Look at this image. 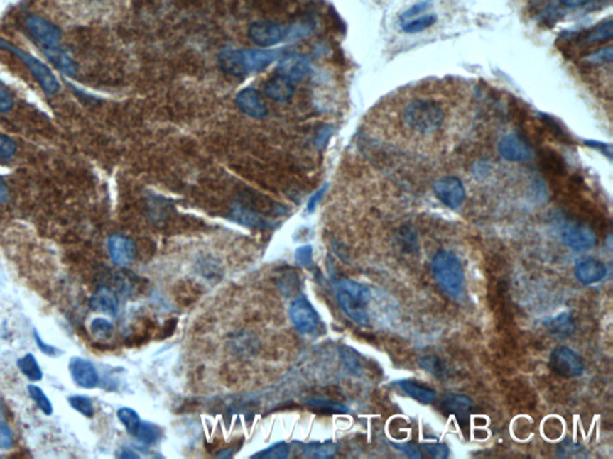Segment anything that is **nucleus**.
Masks as SVG:
<instances>
[{
    "label": "nucleus",
    "mask_w": 613,
    "mask_h": 459,
    "mask_svg": "<svg viewBox=\"0 0 613 459\" xmlns=\"http://www.w3.org/2000/svg\"><path fill=\"white\" fill-rule=\"evenodd\" d=\"M232 213V218L235 219V221L247 226V228H267L273 225L266 219H264L263 216L258 213L247 209L246 206L240 205V204H235Z\"/></svg>",
    "instance_id": "obj_23"
},
{
    "label": "nucleus",
    "mask_w": 613,
    "mask_h": 459,
    "mask_svg": "<svg viewBox=\"0 0 613 459\" xmlns=\"http://www.w3.org/2000/svg\"><path fill=\"white\" fill-rule=\"evenodd\" d=\"M541 163L546 170L553 174L562 175L565 171V160L558 155V152L545 148L541 152Z\"/></svg>",
    "instance_id": "obj_27"
},
{
    "label": "nucleus",
    "mask_w": 613,
    "mask_h": 459,
    "mask_svg": "<svg viewBox=\"0 0 613 459\" xmlns=\"http://www.w3.org/2000/svg\"><path fill=\"white\" fill-rule=\"evenodd\" d=\"M70 373L73 380L84 389H94L99 384V373L90 361L73 357L70 360Z\"/></svg>",
    "instance_id": "obj_17"
},
{
    "label": "nucleus",
    "mask_w": 613,
    "mask_h": 459,
    "mask_svg": "<svg viewBox=\"0 0 613 459\" xmlns=\"http://www.w3.org/2000/svg\"><path fill=\"white\" fill-rule=\"evenodd\" d=\"M558 451L560 453L558 455L560 457H585V451H583V448L580 446L579 444H575V443H572V441H564L563 444L560 445V448H558Z\"/></svg>",
    "instance_id": "obj_44"
},
{
    "label": "nucleus",
    "mask_w": 613,
    "mask_h": 459,
    "mask_svg": "<svg viewBox=\"0 0 613 459\" xmlns=\"http://www.w3.org/2000/svg\"><path fill=\"white\" fill-rule=\"evenodd\" d=\"M429 6H430V1H422V3L413 5L412 8L408 9V11L405 12L404 15L401 16V19H404V21L411 19L412 17H415L424 10H427Z\"/></svg>",
    "instance_id": "obj_51"
},
{
    "label": "nucleus",
    "mask_w": 613,
    "mask_h": 459,
    "mask_svg": "<svg viewBox=\"0 0 613 459\" xmlns=\"http://www.w3.org/2000/svg\"><path fill=\"white\" fill-rule=\"evenodd\" d=\"M328 188V183H325L322 186L319 188V189L316 190L315 193L313 194L310 199L308 200V204H307V211L309 213H313L315 211L316 206L321 201V199L324 197L325 193H326V190Z\"/></svg>",
    "instance_id": "obj_49"
},
{
    "label": "nucleus",
    "mask_w": 613,
    "mask_h": 459,
    "mask_svg": "<svg viewBox=\"0 0 613 459\" xmlns=\"http://www.w3.org/2000/svg\"><path fill=\"white\" fill-rule=\"evenodd\" d=\"M92 331L99 338H108L113 331V324L104 319H96L92 321Z\"/></svg>",
    "instance_id": "obj_43"
},
{
    "label": "nucleus",
    "mask_w": 613,
    "mask_h": 459,
    "mask_svg": "<svg viewBox=\"0 0 613 459\" xmlns=\"http://www.w3.org/2000/svg\"><path fill=\"white\" fill-rule=\"evenodd\" d=\"M424 451L427 452L428 455L434 457V458H447L450 455V448L446 444L435 441V443H425L423 444Z\"/></svg>",
    "instance_id": "obj_40"
},
{
    "label": "nucleus",
    "mask_w": 613,
    "mask_h": 459,
    "mask_svg": "<svg viewBox=\"0 0 613 459\" xmlns=\"http://www.w3.org/2000/svg\"><path fill=\"white\" fill-rule=\"evenodd\" d=\"M9 189L8 187L5 186V183L0 179V205H3L4 202L8 201Z\"/></svg>",
    "instance_id": "obj_56"
},
{
    "label": "nucleus",
    "mask_w": 613,
    "mask_h": 459,
    "mask_svg": "<svg viewBox=\"0 0 613 459\" xmlns=\"http://www.w3.org/2000/svg\"><path fill=\"white\" fill-rule=\"evenodd\" d=\"M310 71L312 65L308 59L296 53L289 55L284 54L277 65V74L291 80L293 83H298L303 79L305 76H308Z\"/></svg>",
    "instance_id": "obj_12"
},
{
    "label": "nucleus",
    "mask_w": 613,
    "mask_h": 459,
    "mask_svg": "<svg viewBox=\"0 0 613 459\" xmlns=\"http://www.w3.org/2000/svg\"><path fill=\"white\" fill-rule=\"evenodd\" d=\"M134 438L145 445H151L158 439V428L149 422L141 421L139 428L134 434Z\"/></svg>",
    "instance_id": "obj_36"
},
{
    "label": "nucleus",
    "mask_w": 613,
    "mask_h": 459,
    "mask_svg": "<svg viewBox=\"0 0 613 459\" xmlns=\"http://www.w3.org/2000/svg\"><path fill=\"white\" fill-rule=\"evenodd\" d=\"M118 418L122 425L125 426L129 434L134 436L141 424V418H139L137 411L130 407H122L118 410Z\"/></svg>",
    "instance_id": "obj_30"
},
{
    "label": "nucleus",
    "mask_w": 613,
    "mask_h": 459,
    "mask_svg": "<svg viewBox=\"0 0 613 459\" xmlns=\"http://www.w3.org/2000/svg\"><path fill=\"white\" fill-rule=\"evenodd\" d=\"M550 367L564 378H575L585 372V361L575 350L565 345L553 349L550 355Z\"/></svg>",
    "instance_id": "obj_6"
},
{
    "label": "nucleus",
    "mask_w": 613,
    "mask_h": 459,
    "mask_svg": "<svg viewBox=\"0 0 613 459\" xmlns=\"http://www.w3.org/2000/svg\"><path fill=\"white\" fill-rule=\"evenodd\" d=\"M586 145L592 146L593 148H598V150H602L604 155H607L609 158H611V155H612V148H611V145L602 144V143H597V141H586Z\"/></svg>",
    "instance_id": "obj_54"
},
{
    "label": "nucleus",
    "mask_w": 613,
    "mask_h": 459,
    "mask_svg": "<svg viewBox=\"0 0 613 459\" xmlns=\"http://www.w3.org/2000/svg\"><path fill=\"white\" fill-rule=\"evenodd\" d=\"M400 452H403L405 455L411 457V458H421V452L419 448L415 444L408 443V444H394Z\"/></svg>",
    "instance_id": "obj_52"
},
{
    "label": "nucleus",
    "mask_w": 613,
    "mask_h": 459,
    "mask_svg": "<svg viewBox=\"0 0 613 459\" xmlns=\"http://www.w3.org/2000/svg\"><path fill=\"white\" fill-rule=\"evenodd\" d=\"M12 106H13V99L11 94L4 87L0 85V113H6L12 109Z\"/></svg>",
    "instance_id": "obj_50"
},
{
    "label": "nucleus",
    "mask_w": 613,
    "mask_h": 459,
    "mask_svg": "<svg viewBox=\"0 0 613 459\" xmlns=\"http://www.w3.org/2000/svg\"><path fill=\"white\" fill-rule=\"evenodd\" d=\"M613 38L612 19L609 18L590 28V31H583L577 38L581 45H595L602 42L611 41Z\"/></svg>",
    "instance_id": "obj_22"
},
{
    "label": "nucleus",
    "mask_w": 613,
    "mask_h": 459,
    "mask_svg": "<svg viewBox=\"0 0 613 459\" xmlns=\"http://www.w3.org/2000/svg\"><path fill=\"white\" fill-rule=\"evenodd\" d=\"M436 198L448 209L460 207L466 198V189L460 179L454 176H445L438 179L434 184Z\"/></svg>",
    "instance_id": "obj_10"
},
{
    "label": "nucleus",
    "mask_w": 613,
    "mask_h": 459,
    "mask_svg": "<svg viewBox=\"0 0 613 459\" xmlns=\"http://www.w3.org/2000/svg\"><path fill=\"white\" fill-rule=\"evenodd\" d=\"M398 387L404 391L406 395L410 396L411 399L418 401V402L429 404L436 401L438 394L436 390L433 387H429L427 384L421 383L418 380H401L396 382Z\"/></svg>",
    "instance_id": "obj_20"
},
{
    "label": "nucleus",
    "mask_w": 613,
    "mask_h": 459,
    "mask_svg": "<svg viewBox=\"0 0 613 459\" xmlns=\"http://www.w3.org/2000/svg\"><path fill=\"white\" fill-rule=\"evenodd\" d=\"M335 291L342 310L359 326H369V289L350 279H340L335 284Z\"/></svg>",
    "instance_id": "obj_2"
},
{
    "label": "nucleus",
    "mask_w": 613,
    "mask_h": 459,
    "mask_svg": "<svg viewBox=\"0 0 613 459\" xmlns=\"http://www.w3.org/2000/svg\"><path fill=\"white\" fill-rule=\"evenodd\" d=\"M541 120L544 122V125H546L548 129H550V132L555 136V137L558 139V140L562 141H568L567 134L564 132L563 128L560 127V125H558L556 121H555V118H551V116H548V115L543 114L541 115Z\"/></svg>",
    "instance_id": "obj_45"
},
{
    "label": "nucleus",
    "mask_w": 613,
    "mask_h": 459,
    "mask_svg": "<svg viewBox=\"0 0 613 459\" xmlns=\"http://www.w3.org/2000/svg\"><path fill=\"white\" fill-rule=\"evenodd\" d=\"M288 50H240L224 48L217 55L223 72L234 77H246L266 69L279 60Z\"/></svg>",
    "instance_id": "obj_1"
},
{
    "label": "nucleus",
    "mask_w": 613,
    "mask_h": 459,
    "mask_svg": "<svg viewBox=\"0 0 613 459\" xmlns=\"http://www.w3.org/2000/svg\"><path fill=\"white\" fill-rule=\"evenodd\" d=\"M418 365L424 371H427L438 378H442L447 375L446 364L441 360V358H438L434 354L421 358L418 360Z\"/></svg>",
    "instance_id": "obj_29"
},
{
    "label": "nucleus",
    "mask_w": 613,
    "mask_h": 459,
    "mask_svg": "<svg viewBox=\"0 0 613 459\" xmlns=\"http://www.w3.org/2000/svg\"><path fill=\"white\" fill-rule=\"evenodd\" d=\"M13 444L12 432L4 422L0 421V448H10Z\"/></svg>",
    "instance_id": "obj_48"
},
{
    "label": "nucleus",
    "mask_w": 613,
    "mask_h": 459,
    "mask_svg": "<svg viewBox=\"0 0 613 459\" xmlns=\"http://www.w3.org/2000/svg\"><path fill=\"white\" fill-rule=\"evenodd\" d=\"M108 249L112 260L119 267L130 266L136 256V244L134 240L121 233H115L109 237Z\"/></svg>",
    "instance_id": "obj_15"
},
{
    "label": "nucleus",
    "mask_w": 613,
    "mask_h": 459,
    "mask_svg": "<svg viewBox=\"0 0 613 459\" xmlns=\"http://www.w3.org/2000/svg\"><path fill=\"white\" fill-rule=\"evenodd\" d=\"M35 341L38 343V348L41 349L43 353L46 354V355H55L57 354V348H54L53 345H47L45 342L42 341V338L38 336V331H35Z\"/></svg>",
    "instance_id": "obj_53"
},
{
    "label": "nucleus",
    "mask_w": 613,
    "mask_h": 459,
    "mask_svg": "<svg viewBox=\"0 0 613 459\" xmlns=\"http://www.w3.org/2000/svg\"><path fill=\"white\" fill-rule=\"evenodd\" d=\"M28 392H29L31 399H34L35 403L38 404V408L41 409L42 413L45 414V415H52V413H53V406H52L50 399L47 397L46 394L43 392L41 387L31 384V385H28Z\"/></svg>",
    "instance_id": "obj_35"
},
{
    "label": "nucleus",
    "mask_w": 613,
    "mask_h": 459,
    "mask_svg": "<svg viewBox=\"0 0 613 459\" xmlns=\"http://www.w3.org/2000/svg\"><path fill=\"white\" fill-rule=\"evenodd\" d=\"M607 274L605 263L598 258H587L575 267V277L583 285H593L602 281Z\"/></svg>",
    "instance_id": "obj_18"
},
{
    "label": "nucleus",
    "mask_w": 613,
    "mask_h": 459,
    "mask_svg": "<svg viewBox=\"0 0 613 459\" xmlns=\"http://www.w3.org/2000/svg\"><path fill=\"white\" fill-rule=\"evenodd\" d=\"M404 121L417 133L433 134L443 125L445 113L435 101L415 99L405 108Z\"/></svg>",
    "instance_id": "obj_4"
},
{
    "label": "nucleus",
    "mask_w": 613,
    "mask_h": 459,
    "mask_svg": "<svg viewBox=\"0 0 613 459\" xmlns=\"http://www.w3.org/2000/svg\"><path fill=\"white\" fill-rule=\"evenodd\" d=\"M438 21V17L435 15H427L419 17V18L412 19L408 22L401 24V31L406 34H417L421 31H424L428 28L433 27Z\"/></svg>",
    "instance_id": "obj_31"
},
{
    "label": "nucleus",
    "mask_w": 613,
    "mask_h": 459,
    "mask_svg": "<svg viewBox=\"0 0 613 459\" xmlns=\"http://www.w3.org/2000/svg\"><path fill=\"white\" fill-rule=\"evenodd\" d=\"M399 242L403 247L406 248L408 250H416L418 248V240H417V235L413 228L410 226H404L399 232Z\"/></svg>",
    "instance_id": "obj_38"
},
{
    "label": "nucleus",
    "mask_w": 613,
    "mask_h": 459,
    "mask_svg": "<svg viewBox=\"0 0 613 459\" xmlns=\"http://www.w3.org/2000/svg\"><path fill=\"white\" fill-rule=\"evenodd\" d=\"M307 403L310 404V406L327 410V411H332V413H347V410H349L347 409V407L343 406L340 403L331 402V401H326V399H310Z\"/></svg>",
    "instance_id": "obj_41"
},
{
    "label": "nucleus",
    "mask_w": 613,
    "mask_h": 459,
    "mask_svg": "<svg viewBox=\"0 0 613 459\" xmlns=\"http://www.w3.org/2000/svg\"><path fill=\"white\" fill-rule=\"evenodd\" d=\"M90 306L95 311L115 316L118 312L119 303L114 293L112 292L111 289L103 287L97 289L95 294L92 297Z\"/></svg>",
    "instance_id": "obj_24"
},
{
    "label": "nucleus",
    "mask_w": 613,
    "mask_h": 459,
    "mask_svg": "<svg viewBox=\"0 0 613 459\" xmlns=\"http://www.w3.org/2000/svg\"><path fill=\"white\" fill-rule=\"evenodd\" d=\"M338 451V446L332 443V441H325V443H309V444L302 446V452L305 457H315V458H328Z\"/></svg>",
    "instance_id": "obj_26"
},
{
    "label": "nucleus",
    "mask_w": 613,
    "mask_h": 459,
    "mask_svg": "<svg viewBox=\"0 0 613 459\" xmlns=\"http://www.w3.org/2000/svg\"><path fill=\"white\" fill-rule=\"evenodd\" d=\"M16 150H17V145L15 141L4 134H0V160L11 158L15 155Z\"/></svg>",
    "instance_id": "obj_42"
},
{
    "label": "nucleus",
    "mask_w": 613,
    "mask_h": 459,
    "mask_svg": "<svg viewBox=\"0 0 613 459\" xmlns=\"http://www.w3.org/2000/svg\"><path fill=\"white\" fill-rule=\"evenodd\" d=\"M120 458H139V455L137 453H134V451H131V450H124V451L119 455Z\"/></svg>",
    "instance_id": "obj_57"
},
{
    "label": "nucleus",
    "mask_w": 613,
    "mask_h": 459,
    "mask_svg": "<svg viewBox=\"0 0 613 459\" xmlns=\"http://www.w3.org/2000/svg\"><path fill=\"white\" fill-rule=\"evenodd\" d=\"M499 155L508 162H526L533 155L530 145L516 134H506L499 144Z\"/></svg>",
    "instance_id": "obj_13"
},
{
    "label": "nucleus",
    "mask_w": 613,
    "mask_h": 459,
    "mask_svg": "<svg viewBox=\"0 0 613 459\" xmlns=\"http://www.w3.org/2000/svg\"><path fill=\"white\" fill-rule=\"evenodd\" d=\"M340 358L343 360L344 365L347 366V370L354 375L359 376L363 371L362 361L359 359L357 352L354 349L343 345L340 348Z\"/></svg>",
    "instance_id": "obj_32"
},
{
    "label": "nucleus",
    "mask_w": 613,
    "mask_h": 459,
    "mask_svg": "<svg viewBox=\"0 0 613 459\" xmlns=\"http://www.w3.org/2000/svg\"><path fill=\"white\" fill-rule=\"evenodd\" d=\"M0 50L11 52L12 54H15L16 57L23 61L28 69L31 70V74L34 76L35 79L38 80V83L40 84V87L45 92V94L54 95L55 92H59L60 84L58 82L53 72L42 61L33 57L31 54L24 52L23 50H21L19 47H16L10 42L5 41L4 38H0Z\"/></svg>",
    "instance_id": "obj_5"
},
{
    "label": "nucleus",
    "mask_w": 613,
    "mask_h": 459,
    "mask_svg": "<svg viewBox=\"0 0 613 459\" xmlns=\"http://www.w3.org/2000/svg\"><path fill=\"white\" fill-rule=\"evenodd\" d=\"M544 326L551 334L560 338L572 336L576 329L575 319L569 312H562L555 317L545 319Z\"/></svg>",
    "instance_id": "obj_21"
},
{
    "label": "nucleus",
    "mask_w": 613,
    "mask_h": 459,
    "mask_svg": "<svg viewBox=\"0 0 613 459\" xmlns=\"http://www.w3.org/2000/svg\"><path fill=\"white\" fill-rule=\"evenodd\" d=\"M248 36L256 46L267 48L286 40V28L271 21H256L248 28Z\"/></svg>",
    "instance_id": "obj_9"
},
{
    "label": "nucleus",
    "mask_w": 613,
    "mask_h": 459,
    "mask_svg": "<svg viewBox=\"0 0 613 459\" xmlns=\"http://www.w3.org/2000/svg\"><path fill=\"white\" fill-rule=\"evenodd\" d=\"M69 403L73 409L77 410L78 413L87 416V418H92L95 413L92 399L85 397V396H72V397H70Z\"/></svg>",
    "instance_id": "obj_37"
},
{
    "label": "nucleus",
    "mask_w": 613,
    "mask_h": 459,
    "mask_svg": "<svg viewBox=\"0 0 613 459\" xmlns=\"http://www.w3.org/2000/svg\"><path fill=\"white\" fill-rule=\"evenodd\" d=\"M313 31V26L307 22H300L295 23L290 27L286 28V38L290 40H298V38H305L307 35L310 34Z\"/></svg>",
    "instance_id": "obj_39"
},
{
    "label": "nucleus",
    "mask_w": 613,
    "mask_h": 459,
    "mask_svg": "<svg viewBox=\"0 0 613 459\" xmlns=\"http://www.w3.org/2000/svg\"><path fill=\"white\" fill-rule=\"evenodd\" d=\"M290 319L302 334H310L319 324V315L305 296L298 297L290 305Z\"/></svg>",
    "instance_id": "obj_8"
},
{
    "label": "nucleus",
    "mask_w": 613,
    "mask_h": 459,
    "mask_svg": "<svg viewBox=\"0 0 613 459\" xmlns=\"http://www.w3.org/2000/svg\"><path fill=\"white\" fill-rule=\"evenodd\" d=\"M560 238L567 247L575 251L590 250L597 244V235L588 225L565 223L560 228Z\"/></svg>",
    "instance_id": "obj_7"
},
{
    "label": "nucleus",
    "mask_w": 613,
    "mask_h": 459,
    "mask_svg": "<svg viewBox=\"0 0 613 459\" xmlns=\"http://www.w3.org/2000/svg\"><path fill=\"white\" fill-rule=\"evenodd\" d=\"M19 371L23 373L24 376L27 377L28 380L31 382H38L42 380V370L38 365L36 358L31 353H28L23 358H21L17 361Z\"/></svg>",
    "instance_id": "obj_28"
},
{
    "label": "nucleus",
    "mask_w": 613,
    "mask_h": 459,
    "mask_svg": "<svg viewBox=\"0 0 613 459\" xmlns=\"http://www.w3.org/2000/svg\"><path fill=\"white\" fill-rule=\"evenodd\" d=\"M613 59V48L612 46L604 47L602 50L593 52V53L583 57V62L588 65L590 67L595 66H604L606 64H611Z\"/></svg>",
    "instance_id": "obj_34"
},
{
    "label": "nucleus",
    "mask_w": 613,
    "mask_h": 459,
    "mask_svg": "<svg viewBox=\"0 0 613 459\" xmlns=\"http://www.w3.org/2000/svg\"><path fill=\"white\" fill-rule=\"evenodd\" d=\"M235 102L237 108L249 118H264L268 114L266 104L264 103L259 90H256V87H249L241 90L237 95Z\"/></svg>",
    "instance_id": "obj_14"
},
{
    "label": "nucleus",
    "mask_w": 613,
    "mask_h": 459,
    "mask_svg": "<svg viewBox=\"0 0 613 459\" xmlns=\"http://www.w3.org/2000/svg\"><path fill=\"white\" fill-rule=\"evenodd\" d=\"M295 258H296L300 266H309L313 258L312 245H303V247L298 248V250L295 253Z\"/></svg>",
    "instance_id": "obj_47"
},
{
    "label": "nucleus",
    "mask_w": 613,
    "mask_h": 459,
    "mask_svg": "<svg viewBox=\"0 0 613 459\" xmlns=\"http://www.w3.org/2000/svg\"><path fill=\"white\" fill-rule=\"evenodd\" d=\"M90 1H103V0H90Z\"/></svg>",
    "instance_id": "obj_58"
},
{
    "label": "nucleus",
    "mask_w": 613,
    "mask_h": 459,
    "mask_svg": "<svg viewBox=\"0 0 613 459\" xmlns=\"http://www.w3.org/2000/svg\"><path fill=\"white\" fill-rule=\"evenodd\" d=\"M295 90V83L279 74L271 78L264 87V92L268 99L281 103L288 102L293 99Z\"/></svg>",
    "instance_id": "obj_19"
},
{
    "label": "nucleus",
    "mask_w": 613,
    "mask_h": 459,
    "mask_svg": "<svg viewBox=\"0 0 613 459\" xmlns=\"http://www.w3.org/2000/svg\"><path fill=\"white\" fill-rule=\"evenodd\" d=\"M560 4L564 5L565 8L576 9L586 5L590 0H560Z\"/></svg>",
    "instance_id": "obj_55"
},
{
    "label": "nucleus",
    "mask_w": 613,
    "mask_h": 459,
    "mask_svg": "<svg viewBox=\"0 0 613 459\" xmlns=\"http://www.w3.org/2000/svg\"><path fill=\"white\" fill-rule=\"evenodd\" d=\"M335 132V128H333V126H324L322 128L316 133L315 139H314V145H315L316 148L318 150H324L325 146L327 145L328 140H330V138L332 137V134Z\"/></svg>",
    "instance_id": "obj_46"
},
{
    "label": "nucleus",
    "mask_w": 613,
    "mask_h": 459,
    "mask_svg": "<svg viewBox=\"0 0 613 459\" xmlns=\"http://www.w3.org/2000/svg\"><path fill=\"white\" fill-rule=\"evenodd\" d=\"M45 54L48 57V60L60 70L61 72L73 76L76 73L77 66L72 57H70L69 54L66 53L65 50H61L59 47L54 48H48L45 50Z\"/></svg>",
    "instance_id": "obj_25"
},
{
    "label": "nucleus",
    "mask_w": 613,
    "mask_h": 459,
    "mask_svg": "<svg viewBox=\"0 0 613 459\" xmlns=\"http://www.w3.org/2000/svg\"><path fill=\"white\" fill-rule=\"evenodd\" d=\"M26 23L31 36L38 42V45L43 50L58 47L60 42L61 31L57 26L38 16L28 17Z\"/></svg>",
    "instance_id": "obj_11"
},
{
    "label": "nucleus",
    "mask_w": 613,
    "mask_h": 459,
    "mask_svg": "<svg viewBox=\"0 0 613 459\" xmlns=\"http://www.w3.org/2000/svg\"><path fill=\"white\" fill-rule=\"evenodd\" d=\"M472 408V401L467 396L457 395V394L447 395L441 402V409L447 415L455 419L461 427L469 424Z\"/></svg>",
    "instance_id": "obj_16"
},
{
    "label": "nucleus",
    "mask_w": 613,
    "mask_h": 459,
    "mask_svg": "<svg viewBox=\"0 0 613 459\" xmlns=\"http://www.w3.org/2000/svg\"><path fill=\"white\" fill-rule=\"evenodd\" d=\"M435 280L447 294L457 298L464 292L465 275L457 255L447 250L438 251L431 262Z\"/></svg>",
    "instance_id": "obj_3"
},
{
    "label": "nucleus",
    "mask_w": 613,
    "mask_h": 459,
    "mask_svg": "<svg viewBox=\"0 0 613 459\" xmlns=\"http://www.w3.org/2000/svg\"><path fill=\"white\" fill-rule=\"evenodd\" d=\"M289 445L284 441H279V443L271 445L270 448L258 452L253 457L254 458L286 459L289 457Z\"/></svg>",
    "instance_id": "obj_33"
}]
</instances>
